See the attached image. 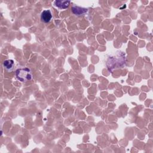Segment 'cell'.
Segmentation results:
<instances>
[{
  "label": "cell",
  "instance_id": "6da1fadb",
  "mask_svg": "<svg viewBox=\"0 0 153 153\" xmlns=\"http://www.w3.org/2000/svg\"><path fill=\"white\" fill-rule=\"evenodd\" d=\"M16 76L21 82H26L32 79V74L28 68H22L17 69L15 72Z\"/></svg>",
  "mask_w": 153,
  "mask_h": 153
},
{
  "label": "cell",
  "instance_id": "7a4b0ae2",
  "mask_svg": "<svg viewBox=\"0 0 153 153\" xmlns=\"http://www.w3.org/2000/svg\"><path fill=\"white\" fill-rule=\"evenodd\" d=\"M52 19V14L50 10H46L42 11L41 14V21L44 23H48Z\"/></svg>",
  "mask_w": 153,
  "mask_h": 153
},
{
  "label": "cell",
  "instance_id": "3957f363",
  "mask_svg": "<svg viewBox=\"0 0 153 153\" xmlns=\"http://www.w3.org/2000/svg\"><path fill=\"white\" fill-rule=\"evenodd\" d=\"M72 11L76 16H81L85 14L88 11V9L78 6H74L72 8Z\"/></svg>",
  "mask_w": 153,
  "mask_h": 153
},
{
  "label": "cell",
  "instance_id": "277c9868",
  "mask_svg": "<svg viewBox=\"0 0 153 153\" xmlns=\"http://www.w3.org/2000/svg\"><path fill=\"white\" fill-rule=\"evenodd\" d=\"M3 66L6 71H11L14 67V62L11 59L5 60L3 62Z\"/></svg>",
  "mask_w": 153,
  "mask_h": 153
},
{
  "label": "cell",
  "instance_id": "5b68a950",
  "mask_svg": "<svg viewBox=\"0 0 153 153\" xmlns=\"http://www.w3.org/2000/svg\"><path fill=\"white\" fill-rule=\"evenodd\" d=\"M55 6L60 9H66L69 7V1H55L54 2Z\"/></svg>",
  "mask_w": 153,
  "mask_h": 153
}]
</instances>
